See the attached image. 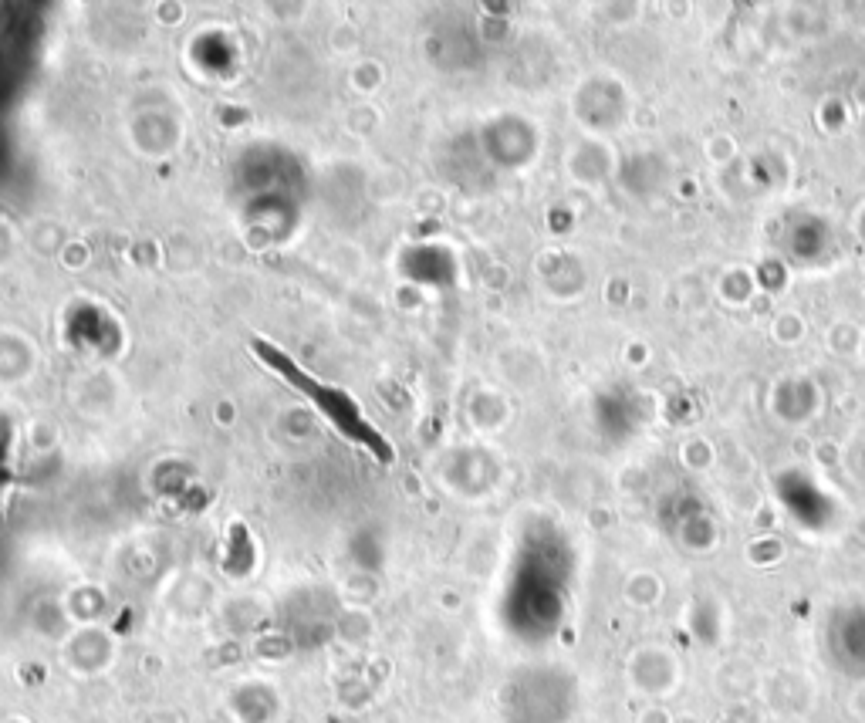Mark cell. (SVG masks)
<instances>
[{"mask_svg": "<svg viewBox=\"0 0 865 723\" xmlns=\"http://www.w3.org/2000/svg\"><path fill=\"white\" fill-rule=\"evenodd\" d=\"M251 352L267 365V369L274 372V376H281L284 382H291V386L298 389V392H305L311 403H315L321 413L328 416V423H332L335 430H342L352 443L365 446V450H369L376 460L392 463V457H396V453H392V446L382 440L376 430H372L369 419L362 416L359 403H355L349 392L332 389V386H321V382L311 376L308 369H301V365L294 362L291 355H284L281 348L271 345L267 338H251Z\"/></svg>", "mask_w": 865, "mask_h": 723, "instance_id": "cell-1", "label": "cell"}]
</instances>
